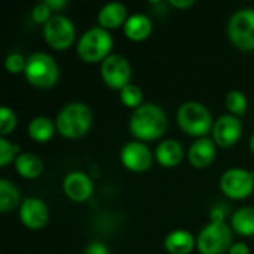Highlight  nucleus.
I'll list each match as a JSON object with an SVG mask.
<instances>
[{
  "label": "nucleus",
  "mask_w": 254,
  "mask_h": 254,
  "mask_svg": "<svg viewBox=\"0 0 254 254\" xmlns=\"http://www.w3.org/2000/svg\"><path fill=\"white\" fill-rule=\"evenodd\" d=\"M65 195L74 201V202H83L86 201L94 190L92 180L82 171H73L65 176L63 183Z\"/></svg>",
  "instance_id": "nucleus-14"
},
{
  "label": "nucleus",
  "mask_w": 254,
  "mask_h": 254,
  "mask_svg": "<svg viewBox=\"0 0 254 254\" xmlns=\"http://www.w3.org/2000/svg\"><path fill=\"white\" fill-rule=\"evenodd\" d=\"M131 65L124 55L112 54L101 63V77L112 89H124L131 82Z\"/></svg>",
  "instance_id": "nucleus-10"
},
{
  "label": "nucleus",
  "mask_w": 254,
  "mask_h": 254,
  "mask_svg": "<svg viewBox=\"0 0 254 254\" xmlns=\"http://www.w3.org/2000/svg\"><path fill=\"white\" fill-rule=\"evenodd\" d=\"M225 216H226V213H225V210H223V207H220V205H216L213 210H211V214H210V222H225Z\"/></svg>",
  "instance_id": "nucleus-31"
},
{
  "label": "nucleus",
  "mask_w": 254,
  "mask_h": 254,
  "mask_svg": "<svg viewBox=\"0 0 254 254\" xmlns=\"http://www.w3.org/2000/svg\"><path fill=\"white\" fill-rule=\"evenodd\" d=\"M51 12H52V9H51L45 1H42V3H39V4H36V6L33 7L31 16H33V19H34L36 22L45 25V24L52 18V16H51Z\"/></svg>",
  "instance_id": "nucleus-29"
},
{
  "label": "nucleus",
  "mask_w": 254,
  "mask_h": 254,
  "mask_svg": "<svg viewBox=\"0 0 254 254\" xmlns=\"http://www.w3.org/2000/svg\"><path fill=\"white\" fill-rule=\"evenodd\" d=\"M92 125V112L83 103H68L57 115L55 127L67 138L85 135Z\"/></svg>",
  "instance_id": "nucleus-2"
},
{
  "label": "nucleus",
  "mask_w": 254,
  "mask_h": 254,
  "mask_svg": "<svg viewBox=\"0 0 254 254\" xmlns=\"http://www.w3.org/2000/svg\"><path fill=\"white\" fill-rule=\"evenodd\" d=\"M229 254H250V250H249V246L244 244V243H235L232 244V247L229 249Z\"/></svg>",
  "instance_id": "nucleus-32"
},
{
  "label": "nucleus",
  "mask_w": 254,
  "mask_h": 254,
  "mask_svg": "<svg viewBox=\"0 0 254 254\" xmlns=\"http://www.w3.org/2000/svg\"><path fill=\"white\" fill-rule=\"evenodd\" d=\"M231 42L241 51H254V9L237 10L228 22Z\"/></svg>",
  "instance_id": "nucleus-7"
},
{
  "label": "nucleus",
  "mask_w": 254,
  "mask_h": 254,
  "mask_svg": "<svg viewBox=\"0 0 254 254\" xmlns=\"http://www.w3.org/2000/svg\"><path fill=\"white\" fill-rule=\"evenodd\" d=\"M85 254H110L109 249L106 244L100 243V241H94L91 243L86 249H85Z\"/></svg>",
  "instance_id": "nucleus-30"
},
{
  "label": "nucleus",
  "mask_w": 254,
  "mask_h": 254,
  "mask_svg": "<svg viewBox=\"0 0 254 254\" xmlns=\"http://www.w3.org/2000/svg\"><path fill=\"white\" fill-rule=\"evenodd\" d=\"M196 241L193 235L185 229H177L170 232L164 241L165 250L170 254H189L193 250Z\"/></svg>",
  "instance_id": "nucleus-18"
},
{
  "label": "nucleus",
  "mask_w": 254,
  "mask_h": 254,
  "mask_svg": "<svg viewBox=\"0 0 254 254\" xmlns=\"http://www.w3.org/2000/svg\"><path fill=\"white\" fill-rule=\"evenodd\" d=\"M121 161L127 170L134 173H143L150 168L153 155L144 143L128 141L121 150Z\"/></svg>",
  "instance_id": "nucleus-11"
},
{
  "label": "nucleus",
  "mask_w": 254,
  "mask_h": 254,
  "mask_svg": "<svg viewBox=\"0 0 254 254\" xmlns=\"http://www.w3.org/2000/svg\"><path fill=\"white\" fill-rule=\"evenodd\" d=\"M76 28L71 19L64 15H54L45 25H43V37L46 43L57 49L65 51L74 42Z\"/></svg>",
  "instance_id": "nucleus-8"
},
{
  "label": "nucleus",
  "mask_w": 254,
  "mask_h": 254,
  "mask_svg": "<svg viewBox=\"0 0 254 254\" xmlns=\"http://www.w3.org/2000/svg\"><path fill=\"white\" fill-rule=\"evenodd\" d=\"M19 219L28 229H42L49 220L48 205L39 198H25L19 207Z\"/></svg>",
  "instance_id": "nucleus-13"
},
{
  "label": "nucleus",
  "mask_w": 254,
  "mask_h": 254,
  "mask_svg": "<svg viewBox=\"0 0 254 254\" xmlns=\"http://www.w3.org/2000/svg\"><path fill=\"white\" fill-rule=\"evenodd\" d=\"M15 168H16L19 176L31 180V179H36L42 174L43 162L37 155L25 152V153L18 155V158L15 159Z\"/></svg>",
  "instance_id": "nucleus-20"
},
{
  "label": "nucleus",
  "mask_w": 254,
  "mask_h": 254,
  "mask_svg": "<svg viewBox=\"0 0 254 254\" xmlns=\"http://www.w3.org/2000/svg\"><path fill=\"white\" fill-rule=\"evenodd\" d=\"M196 247L201 254H223L232 247V231L225 222H210L198 235Z\"/></svg>",
  "instance_id": "nucleus-6"
},
{
  "label": "nucleus",
  "mask_w": 254,
  "mask_h": 254,
  "mask_svg": "<svg viewBox=\"0 0 254 254\" xmlns=\"http://www.w3.org/2000/svg\"><path fill=\"white\" fill-rule=\"evenodd\" d=\"M195 1L193 0H170V4L174 6V7H179V9H186V7H190Z\"/></svg>",
  "instance_id": "nucleus-33"
},
{
  "label": "nucleus",
  "mask_w": 254,
  "mask_h": 254,
  "mask_svg": "<svg viewBox=\"0 0 254 254\" xmlns=\"http://www.w3.org/2000/svg\"><path fill=\"white\" fill-rule=\"evenodd\" d=\"M19 153V146L10 143L9 140H6L4 137H0V165L6 167L9 162H12L13 159H16Z\"/></svg>",
  "instance_id": "nucleus-26"
},
{
  "label": "nucleus",
  "mask_w": 254,
  "mask_h": 254,
  "mask_svg": "<svg viewBox=\"0 0 254 254\" xmlns=\"http://www.w3.org/2000/svg\"><path fill=\"white\" fill-rule=\"evenodd\" d=\"M25 65H27V58H24L21 54L18 52H12L6 57L4 61V67L9 73L12 74H18L25 71Z\"/></svg>",
  "instance_id": "nucleus-28"
},
{
  "label": "nucleus",
  "mask_w": 254,
  "mask_h": 254,
  "mask_svg": "<svg viewBox=\"0 0 254 254\" xmlns=\"http://www.w3.org/2000/svg\"><path fill=\"white\" fill-rule=\"evenodd\" d=\"M220 189L231 199H244L254 190V173L244 168H231L220 177Z\"/></svg>",
  "instance_id": "nucleus-9"
},
{
  "label": "nucleus",
  "mask_w": 254,
  "mask_h": 254,
  "mask_svg": "<svg viewBox=\"0 0 254 254\" xmlns=\"http://www.w3.org/2000/svg\"><path fill=\"white\" fill-rule=\"evenodd\" d=\"M177 122L180 128L192 137H202L213 131L214 127L210 110L198 101L182 104L177 112Z\"/></svg>",
  "instance_id": "nucleus-3"
},
{
  "label": "nucleus",
  "mask_w": 254,
  "mask_h": 254,
  "mask_svg": "<svg viewBox=\"0 0 254 254\" xmlns=\"http://www.w3.org/2000/svg\"><path fill=\"white\" fill-rule=\"evenodd\" d=\"M188 158L195 168H207L216 159V143L205 137L198 138L192 143Z\"/></svg>",
  "instance_id": "nucleus-15"
},
{
  "label": "nucleus",
  "mask_w": 254,
  "mask_h": 254,
  "mask_svg": "<svg viewBox=\"0 0 254 254\" xmlns=\"http://www.w3.org/2000/svg\"><path fill=\"white\" fill-rule=\"evenodd\" d=\"M19 204V190L9 180H0V210L3 213L13 210Z\"/></svg>",
  "instance_id": "nucleus-23"
},
{
  "label": "nucleus",
  "mask_w": 254,
  "mask_h": 254,
  "mask_svg": "<svg viewBox=\"0 0 254 254\" xmlns=\"http://www.w3.org/2000/svg\"><path fill=\"white\" fill-rule=\"evenodd\" d=\"M243 124L238 116L223 115L220 116L213 127L214 143L220 147H232L241 137Z\"/></svg>",
  "instance_id": "nucleus-12"
},
{
  "label": "nucleus",
  "mask_w": 254,
  "mask_h": 254,
  "mask_svg": "<svg viewBox=\"0 0 254 254\" xmlns=\"http://www.w3.org/2000/svg\"><path fill=\"white\" fill-rule=\"evenodd\" d=\"M128 18L129 16H128V10L125 7V4H122L119 1L107 3L98 12V24L106 30H112V28L125 25Z\"/></svg>",
  "instance_id": "nucleus-16"
},
{
  "label": "nucleus",
  "mask_w": 254,
  "mask_h": 254,
  "mask_svg": "<svg viewBox=\"0 0 254 254\" xmlns=\"http://www.w3.org/2000/svg\"><path fill=\"white\" fill-rule=\"evenodd\" d=\"M168 128L165 112L152 103L137 107L129 119V131L134 137L143 141H150L162 137Z\"/></svg>",
  "instance_id": "nucleus-1"
},
{
  "label": "nucleus",
  "mask_w": 254,
  "mask_h": 254,
  "mask_svg": "<svg viewBox=\"0 0 254 254\" xmlns=\"http://www.w3.org/2000/svg\"><path fill=\"white\" fill-rule=\"evenodd\" d=\"M156 161L165 167V168H173L180 164L183 159V147L177 140H164L162 143L158 144L156 152H155Z\"/></svg>",
  "instance_id": "nucleus-17"
},
{
  "label": "nucleus",
  "mask_w": 254,
  "mask_h": 254,
  "mask_svg": "<svg viewBox=\"0 0 254 254\" xmlns=\"http://www.w3.org/2000/svg\"><path fill=\"white\" fill-rule=\"evenodd\" d=\"M16 127V115L13 113L12 109L7 106H3L0 109V134L1 137L10 134Z\"/></svg>",
  "instance_id": "nucleus-27"
},
{
  "label": "nucleus",
  "mask_w": 254,
  "mask_h": 254,
  "mask_svg": "<svg viewBox=\"0 0 254 254\" xmlns=\"http://www.w3.org/2000/svg\"><path fill=\"white\" fill-rule=\"evenodd\" d=\"M121 101L124 106L135 110L143 103V91L137 85L129 83L124 89H121Z\"/></svg>",
  "instance_id": "nucleus-24"
},
{
  "label": "nucleus",
  "mask_w": 254,
  "mask_h": 254,
  "mask_svg": "<svg viewBox=\"0 0 254 254\" xmlns=\"http://www.w3.org/2000/svg\"><path fill=\"white\" fill-rule=\"evenodd\" d=\"M113 48V39L109 30L103 27L89 28L77 43V54L86 63L104 61Z\"/></svg>",
  "instance_id": "nucleus-5"
},
{
  "label": "nucleus",
  "mask_w": 254,
  "mask_h": 254,
  "mask_svg": "<svg viewBox=\"0 0 254 254\" xmlns=\"http://www.w3.org/2000/svg\"><path fill=\"white\" fill-rule=\"evenodd\" d=\"M232 228L243 237L254 235V207H243L232 216Z\"/></svg>",
  "instance_id": "nucleus-22"
},
{
  "label": "nucleus",
  "mask_w": 254,
  "mask_h": 254,
  "mask_svg": "<svg viewBox=\"0 0 254 254\" xmlns=\"http://www.w3.org/2000/svg\"><path fill=\"white\" fill-rule=\"evenodd\" d=\"M226 107L234 116H241L247 110V97L241 91H231L226 95Z\"/></svg>",
  "instance_id": "nucleus-25"
},
{
  "label": "nucleus",
  "mask_w": 254,
  "mask_h": 254,
  "mask_svg": "<svg viewBox=\"0 0 254 254\" xmlns=\"http://www.w3.org/2000/svg\"><path fill=\"white\" fill-rule=\"evenodd\" d=\"M152 28H153V25H152V21L149 19V16H146L143 13H134L127 19V22L124 25V33L129 40L141 42L150 36Z\"/></svg>",
  "instance_id": "nucleus-19"
},
{
  "label": "nucleus",
  "mask_w": 254,
  "mask_h": 254,
  "mask_svg": "<svg viewBox=\"0 0 254 254\" xmlns=\"http://www.w3.org/2000/svg\"><path fill=\"white\" fill-rule=\"evenodd\" d=\"M250 150L253 152V155H254V134H253V137H252V140H250Z\"/></svg>",
  "instance_id": "nucleus-35"
},
{
  "label": "nucleus",
  "mask_w": 254,
  "mask_h": 254,
  "mask_svg": "<svg viewBox=\"0 0 254 254\" xmlns=\"http://www.w3.org/2000/svg\"><path fill=\"white\" fill-rule=\"evenodd\" d=\"M24 74L36 88H52L58 82L60 68L57 61L49 54L36 52L27 58Z\"/></svg>",
  "instance_id": "nucleus-4"
},
{
  "label": "nucleus",
  "mask_w": 254,
  "mask_h": 254,
  "mask_svg": "<svg viewBox=\"0 0 254 254\" xmlns=\"http://www.w3.org/2000/svg\"><path fill=\"white\" fill-rule=\"evenodd\" d=\"M55 128L57 127L54 125V122L49 118H46V116H36L28 124V135L34 141L45 143V141H48L54 135Z\"/></svg>",
  "instance_id": "nucleus-21"
},
{
  "label": "nucleus",
  "mask_w": 254,
  "mask_h": 254,
  "mask_svg": "<svg viewBox=\"0 0 254 254\" xmlns=\"http://www.w3.org/2000/svg\"><path fill=\"white\" fill-rule=\"evenodd\" d=\"M45 3H46L52 10L63 9L64 6H67V1H65V0H45Z\"/></svg>",
  "instance_id": "nucleus-34"
}]
</instances>
